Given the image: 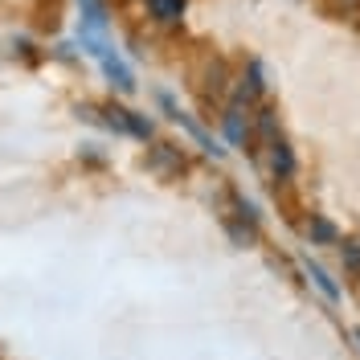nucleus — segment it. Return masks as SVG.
I'll list each match as a JSON object with an SVG mask.
<instances>
[{
	"instance_id": "obj_5",
	"label": "nucleus",
	"mask_w": 360,
	"mask_h": 360,
	"mask_svg": "<svg viewBox=\"0 0 360 360\" xmlns=\"http://www.w3.org/2000/svg\"><path fill=\"white\" fill-rule=\"evenodd\" d=\"M274 172H278V176H291L295 172V160H291V152H287V148H283V143H274Z\"/></svg>"
},
{
	"instance_id": "obj_9",
	"label": "nucleus",
	"mask_w": 360,
	"mask_h": 360,
	"mask_svg": "<svg viewBox=\"0 0 360 360\" xmlns=\"http://www.w3.org/2000/svg\"><path fill=\"white\" fill-rule=\"evenodd\" d=\"M356 340H360V332H356Z\"/></svg>"
},
{
	"instance_id": "obj_6",
	"label": "nucleus",
	"mask_w": 360,
	"mask_h": 360,
	"mask_svg": "<svg viewBox=\"0 0 360 360\" xmlns=\"http://www.w3.org/2000/svg\"><path fill=\"white\" fill-rule=\"evenodd\" d=\"M225 131H229V139H233V143H242V139H246V127H242V111H238V107L225 115Z\"/></svg>"
},
{
	"instance_id": "obj_3",
	"label": "nucleus",
	"mask_w": 360,
	"mask_h": 360,
	"mask_svg": "<svg viewBox=\"0 0 360 360\" xmlns=\"http://www.w3.org/2000/svg\"><path fill=\"white\" fill-rule=\"evenodd\" d=\"M148 8H152V17L164 25H172L184 13V0H148Z\"/></svg>"
},
{
	"instance_id": "obj_2",
	"label": "nucleus",
	"mask_w": 360,
	"mask_h": 360,
	"mask_svg": "<svg viewBox=\"0 0 360 360\" xmlns=\"http://www.w3.org/2000/svg\"><path fill=\"white\" fill-rule=\"evenodd\" d=\"M98 58H103V66H107V74H111V78H115V86H119V90H135V78H131V70L123 66L119 58H111L107 49H103Z\"/></svg>"
},
{
	"instance_id": "obj_1",
	"label": "nucleus",
	"mask_w": 360,
	"mask_h": 360,
	"mask_svg": "<svg viewBox=\"0 0 360 360\" xmlns=\"http://www.w3.org/2000/svg\"><path fill=\"white\" fill-rule=\"evenodd\" d=\"M148 168H152V172H164V176H172V172L184 168V160H180L168 143H156V148L148 152Z\"/></svg>"
},
{
	"instance_id": "obj_7",
	"label": "nucleus",
	"mask_w": 360,
	"mask_h": 360,
	"mask_svg": "<svg viewBox=\"0 0 360 360\" xmlns=\"http://www.w3.org/2000/svg\"><path fill=\"white\" fill-rule=\"evenodd\" d=\"M311 233L315 238H323V242H336V229H332L328 221H311Z\"/></svg>"
},
{
	"instance_id": "obj_4",
	"label": "nucleus",
	"mask_w": 360,
	"mask_h": 360,
	"mask_svg": "<svg viewBox=\"0 0 360 360\" xmlns=\"http://www.w3.org/2000/svg\"><path fill=\"white\" fill-rule=\"evenodd\" d=\"M307 274H311V278H315V287H319V291L328 295V299H340L336 283H332V278H328V274H323V266H315V262H307Z\"/></svg>"
},
{
	"instance_id": "obj_8",
	"label": "nucleus",
	"mask_w": 360,
	"mask_h": 360,
	"mask_svg": "<svg viewBox=\"0 0 360 360\" xmlns=\"http://www.w3.org/2000/svg\"><path fill=\"white\" fill-rule=\"evenodd\" d=\"M344 262H348L352 270H360V246H356V242H348V246H344Z\"/></svg>"
}]
</instances>
